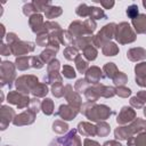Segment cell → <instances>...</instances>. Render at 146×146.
Segmentation results:
<instances>
[{"label": "cell", "mask_w": 146, "mask_h": 146, "mask_svg": "<svg viewBox=\"0 0 146 146\" xmlns=\"http://www.w3.org/2000/svg\"><path fill=\"white\" fill-rule=\"evenodd\" d=\"M80 112L83 113L90 121H94V122L104 121L113 114V111L108 106L103 105V104L98 105L92 102H87V103L82 104Z\"/></svg>", "instance_id": "6da1fadb"}, {"label": "cell", "mask_w": 146, "mask_h": 146, "mask_svg": "<svg viewBox=\"0 0 146 146\" xmlns=\"http://www.w3.org/2000/svg\"><path fill=\"white\" fill-rule=\"evenodd\" d=\"M114 38L121 44L131 43L136 40V32L132 30V27L130 26L129 23L122 22V23L116 25Z\"/></svg>", "instance_id": "7a4b0ae2"}, {"label": "cell", "mask_w": 146, "mask_h": 146, "mask_svg": "<svg viewBox=\"0 0 146 146\" xmlns=\"http://www.w3.org/2000/svg\"><path fill=\"white\" fill-rule=\"evenodd\" d=\"M115 29H116L115 23H110V24H106L105 26H103V29L94 36L92 46L95 48H103V46L105 43L110 42L111 39L114 38Z\"/></svg>", "instance_id": "3957f363"}, {"label": "cell", "mask_w": 146, "mask_h": 146, "mask_svg": "<svg viewBox=\"0 0 146 146\" xmlns=\"http://www.w3.org/2000/svg\"><path fill=\"white\" fill-rule=\"evenodd\" d=\"M39 83V79L35 75H22L18 79H16L15 86L17 91L29 95V92H32V90L35 88V86Z\"/></svg>", "instance_id": "277c9868"}, {"label": "cell", "mask_w": 146, "mask_h": 146, "mask_svg": "<svg viewBox=\"0 0 146 146\" xmlns=\"http://www.w3.org/2000/svg\"><path fill=\"white\" fill-rule=\"evenodd\" d=\"M15 68L16 66L8 60H3L1 63L0 66V73H1V87L8 86L9 88H11L13 86V81L15 80L16 73H15Z\"/></svg>", "instance_id": "5b68a950"}, {"label": "cell", "mask_w": 146, "mask_h": 146, "mask_svg": "<svg viewBox=\"0 0 146 146\" xmlns=\"http://www.w3.org/2000/svg\"><path fill=\"white\" fill-rule=\"evenodd\" d=\"M10 47V51H11V55H15L17 57H21V56H25L26 54L29 52H32L35 48L34 43L33 42H30V41H22V40H18L17 42H15L14 44L9 46Z\"/></svg>", "instance_id": "8992f818"}, {"label": "cell", "mask_w": 146, "mask_h": 146, "mask_svg": "<svg viewBox=\"0 0 146 146\" xmlns=\"http://www.w3.org/2000/svg\"><path fill=\"white\" fill-rule=\"evenodd\" d=\"M7 102L16 105L19 110H22V108L30 106L31 99L29 98L27 95H24L19 91H9L7 95Z\"/></svg>", "instance_id": "52a82bcc"}, {"label": "cell", "mask_w": 146, "mask_h": 146, "mask_svg": "<svg viewBox=\"0 0 146 146\" xmlns=\"http://www.w3.org/2000/svg\"><path fill=\"white\" fill-rule=\"evenodd\" d=\"M64 96L68 103V105H71L72 107L76 108V110H81V106H82V100H81V97H80V94L76 92L75 90H73L72 86L71 84H66L65 86V92H64Z\"/></svg>", "instance_id": "ba28073f"}, {"label": "cell", "mask_w": 146, "mask_h": 146, "mask_svg": "<svg viewBox=\"0 0 146 146\" xmlns=\"http://www.w3.org/2000/svg\"><path fill=\"white\" fill-rule=\"evenodd\" d=\"M36 113L33 112L32 110H26L23 113L18 114L15 116V119L13 120V124L16 127H22V125H27V124H32L35 120Z\"/></svg>", "instance_id": "9c48e42d"}, {"label": "cell", "mask_w": 146, "mask_h": 146, "mask_svg": "<svg viewBox=\"0 0 146 146\" xmlns=\"http://www.w3.org/2000/svg\"><path fill=\"white\" fill-rule=\"evenodd\" d=\"M72 36L74 39H78V38H81V36H86V35H91L84 24V22H81V21H74L70 24L68 26V30H67Z\"/></svg>", "instance_id": "30bf717a"}, {"label": "cell", "mask_w": 146, "mask_h": 146, "mask_svg": "<svg viewBox=\"0 0 146 146\" xmlns=\"http://www.w3.org/2000/svg\"><path fill=\"white\" fill-rule=\"evenodd\" d=\"M15 111L7 106V105H2L1 110H0V124H1V130H5L8 124L10 122H13V120L15 119Z\"/></svg>", "instance_id": "8fae6325"}, {"label": "cell", "mask_w": 146, "mask_h": 146, "mask_svg": "<svg viewBox=\"0 0 146 146\" xmlns=\"http://www.w3.org/2000/svg\"><path fill=\"white\" fill-rule=\"evenodd\" d=\"M136 119V112L135 110H132L129 106H123L116 117V122L121 125L127 124V123H131L133 120Z\"/></svg>", "instance_id": "7c38bea8"}, {"label": "cell", "mask_w": 146, "mask_h": 146, "mask_svg": "<svg viewBox=\"0 0 146 146\" xmlns=\"http://www.w3.org/2000/svg\"><path fill=\"white\" fill-rule=\"evenodd\" d=\"M104 88H105V86L102 83H96V84H92L91 87H89L84 92L87 100L96 103V100H98L99 97H103Z\"/></svg>", "instance_id": "4fadbf2b"}, {"label": "cell", "mask_w": 146, "mask_h": 146, "mask_svg": "<svg viewBox=\"0 0 146 146\" xmlns=\"http://www.w3.org/2000/svg\"><path fill=\"white\" fill-rule=\"evenodd\" d=\"M79 112H80L79 110L72 107L68 104H65V105H60L59 106L58 111L56 112V115L60 116L63 119V121H71L79 114Z\"/></svg>", "instance_id": "5bb4252c"}, {"label": "cell", "mask_w": 146, "mask_h": 146, "mask_svg": "<svg viewBox=\"0 0 146 146\" xmlns=\"http://www.w3.org/2000/svg\"><path fill=\"white\" fill-rule=\"evenodd\" d=\"M103 78H105V74H104V72H103L99 67H97V66H91V67H89L88 71L86 72V76H84L86 81H87L88 83H91V84L99 83V81H100Z\"/></svg>", "instance_id": "9a60e30c"}, {"label": "cell", "mask_w": 146, "mask_h": 146, "mask_svg": "<svg viewBox=\"0 0 146 146\" xmlns=\"http://www.w3.org/2000/svg\"><path fill=\"white\" fill-rule=\"evenodd\" d=\"M29 24H30L31 30H32L36 35L40 34V33H43L44 22H43V16H42L40 13L32 15V16L29 18Z\"/></svg>", "instance_id": "2e32d148"}, {"label": "cell", "mask_w": 146, "mask_h": 146, "mask_svg": "<svg viewBox=\"0 0 146 146\" xmlns=\"http://www.w3.org/2000/svg\"><path fill=\"white\" fill-rule=\"evenodd\" d=\"M78 132L83 137H94L97 135L96 125L89 123V122H80L78 124Z\"/></svg>", "instance_id": "e0dca14e"}, {"label": "cell", "mask_w": 146, "mask_h": 146, "mask_svg": "<svg viewBox=\"0 0 146 146\" xmlns=\"http://www.w3.org/2000/svg\"><path fill=\"white\" fill-rule=\"evenodd\" d=\"M132 26L135 29V32L138 34L146 33V15L145 14H139L136 18L131 19Z\"/></svg>", "instance_id": "ac0fdd59"}, {"label": "cell", "mask_w": 146, "mask_h": 146, "mask_svg": "<svg viewBox=\"0 0 146 146\" xmlns=\"http://www.w3.org/2000/svg\"><path fill=\"white\" fill-rule=\"evenodd\" d=\"M127 57L131 60V62H138V60H143L146 58V50L141 47H136V48H131L128 50L127 52Z\"/></svg>", "instance_id": "d6986e66"}, {"label": "cell", "mask_w": 146, "mask_h": 146, "mask_svg": "<svg viewBox=\"0 0 146 146\" xmlns=\"http://www.w3.org/2000/svg\"><path fill=\"white\" fill-rule=\"evenodd\" d=\"M114 136L116 139L120 140H128L129 138L133 137V132L130 128V125H122V127H117L114 131Z\"/></svg>", "instance_id": "ffe728a7"}, {"label": "cell", "mask_w": 146, "mask_h": 146, "mask_svg": "<svg viewBox=\"0 0 146 146\" xmlns=\"http://www.w3.org/2000/svg\"><path fill=\"white\" fill-rule=\"evenodd\" d=\"M130 128L133 132V135H139V133H146V120L143 119H135L130 124Z\"/></svg>", "instance_id": "44dd1931"}, {"label": "cell", "mask_w": 146, "mask_h": 146, "mask_svg": "<svg viewBox=\"0 0 146 146\" xmlns=\"http://www.w3.org/2000/svg\"><path fill=\"white\" fill-rule=\"evenodd\" d=\"M58 49H59V48H55V47L48 46V47H46V50H43V51L40 54V58L43 60V63L49 64L51 60L56 59L55 56H56V52L58 51Z\"/></svg>", "instance_id": "7402d4cb"}, {"label": "cell", "mask_w": 146, "mask_h": 146, "mask_svg": "<svg viewBox=\"0 0 146 146\" xmlns=\"http://www.w3.org/2000/svg\"><path fill=\"white\" fill-rule=\"evenodd\" d=\"M92 40H94V36H92V35L81 36V38L74 39L73 46H74V47H76L78 49L84 50L87 47H89V46H91V44H92Z\"/></svg>", "instance_id": "603a6c76"}, {"label": "cell", "mask_w": 146, "mask_h": 146, "mask_svg": "<svg viewBox=\"0 0 146 146\" xmlns=\"http://www.w3.org/2000/svg\"><path fill=\"white\" fill-rule=\"evenodd\" d=\"M31 57L32 56H21L15 60V66L19 71H25L31 67Z\"/></svg>", "instance_id": "cb8c5ba5"}, {"label": "cell", "mask_w": 146, "mask_h": 146, "mask_svg": "<svg viewBox=\"0 0 146 146\" xmlns=\"http://www.w3.org/2000/svg\"><path fill=\"white\" fill-rule=\"evenodd\" d=\"M62 13H63V9H62V7H59V6H54V5H50L47 9H46V11H44V15H46V18H49V19H51V18H56V17H58V16H60L62 15Z\"/></svg>", "instance_id": "d4e9b609"}, {"label": "cell", "mask_w": 146, "mask_h": 146, "mask_svg": "<svg viewBox=\"0 0 146 146\" xmlns=\"http://www.w3.org/2000/svg\"><path fill=\"white\" fill-rule=\"evenodd\" d=\"M102 51L105 56H115L117 52H119V47L114 43V42H107L103 46L102 48Z\"/></svg>", "instance_id": "484cf974"}, {"label": "cell", "mask_w": 146, "mask_h": 146, "mask_svg": "<svg viewBox=\"0 0 146 146\" xmlns=\"http://www.w3.org/2000/svg\"><path fill=\"white\" fill-rule=\"evenodd\" d=\"M89 17L94 21L96 19H105L107 18L106 14L104 13L103 9H100L99 7H95V6H91L90 7V14H89Z\"/></svg>", "instance_id": "4316f807"}, {"label": "cell", "mask_w": 146, "mask_h": 146, "mask_svg": "<svg viewBox=\"0 0 146 146\" xmlns=\"http://www.w3.org/2000/svg\"><path fill=\"white\" fill-rule=\"evenodd\" d=\"M103 72L105 73L106 78L113 79L116 75V73L119 72V70H117V67H116V65L114 63H106L104 65V67H103Z\"/></svg>", "instance_id": "83f0119b"}, {"label": "cell", "mask_w": 146, "mask_h": 146, "mask_svg": "<svg viewBox=\"0 0 146 146\" xmlns=\"http://www.w3.org/2000/svg\"><path fill=\"white\" fill-rule=\"evenodd\" d=\"M34 97H36V98H40V97H44L47 94H48V87H47V84L46 83H38L36 86H35V88L32 90V92H31Z\"/></svg>", "instance_id": "f1b7e54d"}, {"label": "cell", "mask_w": 146, "mask_h": 146, "mask_svg": "<svg viewBox=\"0 0 146 146\" xmlns=\"http://www.w3.org/2000/svg\"><path fill=\"white\" fill-rule=\"evenodd\" d=\"M63 55L66 59L68 60H75V58L79 56V49L74 46H70V47H66L63 51Z\"/></svg>", "instance_id": "f546056e"}, {"label": "cell", "mask_w": 146, "mask_h": 146, "mask_svg": "<svg viewBox=\"0 0 146 146\" xmlns=\"http://www.w3.org/2000/svg\"><path fill=\"white\" fill-rule=\"evenodd\" d=\"M75 66H76V70L82 74V73H84L86 74V72L88 71V68H89V64H88V62L86 60V59H83L82 58V56L81 55H79L76 58H75Z\"/></svg>", "instance_id": "4dcf8cb0"}, {"label": "cell", "mask_w": 146, "mask_h": 146, "mask_svg": "<svg viewBox=\"0 0 146 146\" xmlns=\"http://www.w3.org/2000/svg\"><path fill=\"white\" fill-rule=\"evenodd\" d=\"M41 110L46 115H51L54 113V102L50 98H44L41 102Z\"/></svg>", "instance_id": "1f68e13d"}, {"label": "cell", "mask_w": 146, "mask_h": 146, "mask_svg": "<svg viewBox=\"0 0 146 146\" xmlns=\"http://www.w3.org/2000/svg\"><path fill=\"white\" fill-rule=\"evenodd\" d=\"M110 124L105 121H100L96 124V129H97V136H100V137H105L110 133Z\"/></svg>", "instance_id": "d6a6232c"}, {"label": "cell", "mask_w": 146, "mask_h": 146, "mask_svg": "<svg viewBox=\"0 0 146 146\" xmlns=\"http://www.w3.org/2000/svg\"><path fill=\"white\" fill-rule=\"evenodd\" d=\"M59 42L70 47V46H73V42H74V38L72 36V34L68 32V31H64L62 30L60 32V36H59Z\"/></svg>", "instance_id": "836d02e7"}, {"label": "cell", "mask_w": 146, "mask_h": 146, "mask_svg": "<svg viewBox=\"0 0 146 146\" xmlns=\"http://www.w3.org/2000/svg\"><path fill=\"white\" fill-rule=\"evenodd\" d=\"M67 129H68L67 123H65V122L62 121V120H56V121L52 123V130H54L56 133L62 135V133L66 132Z\"/></svg>", "instance_id": "e575fe53"}, {"label": "cell", "mask_w": 146, "mask_h": 146, "mask_svg": "<svg viewBox=\"0 0 146 146\" xmlns=\"http://www.w3.org/2000/svg\"><path fill=\"white\" fill-rule=\"evenodd\" d=\"M98 52H97V48H95L92 44L87 47L84 50H83V56L87 60H95L96 57H97Z\"/></svg>", "instance_id": "d590c367"}, {"label": "cell", "mask_w": 146, "mask_h": 146, "mask_svg": "<svg viewBox=\"0 0 146 146\" xmlns=\"http://www.w3.org/2000/svg\"><path fill=\"white\" fill-rule=\"evenodd\" d=\"M51 92L55 97L57 98H60L64 96V92H65V87L63 86L62 82H56L51 86Z\"/></svg>", "instance_id": "8d00e7d4"}, {"label": "cell", "mask_w": 146, "mask_h": 146, "mask_svg": "<svg viewBox=\"0 0 146 146\" xmlns=\"http://www.w3.org/2000/svg\"><path fill=\"white\" fill-rule=\"evenodd\" d=\"M75 13H76V15L80 16V17H89L90 7H89L87 3H80V5L76 7Z\"/></svg>", "instance_id": "74e56055"}, {"label": "cell", "mask_w": 146, "mask_h": 146, "mask_svg": "<svg viewBox=\"0 0 146 146\" xmlns=\"http://www.w3.org/2000/svg\"><path fill=\"white\" fill-rule=\"evenodd\" d=\"M113 80V82H114V84L115 86H117V87H121V86H124L127 82H128V76L123 73V72H117L116 73V75L112 79Z\"/></svg>", "instance_id": "f35d334b"}, {"label": "cell", "mask_w": 146, "mask_h": 146, "mask_svg": "<svg viewBox=\"0 0 146 146\" xmlns=\"http://www.w3.org/2000/svg\"><path fill=\"white\" fill-rule=\"evenodd\" d=\"M36 44L40 46V47H47L48 43H49V33H40L36 35Z\"/></svg>", "instance_id": "ab89813d"}, {"label": "cell", "mask_w": 146, "mask_h": 146, "mask_svg": "<svg viewBox=\"0 0 146 146\" xmlns=\"http://www.w3.org/2000/svg\"><path fill=\"white\" fill-rule=\"evenodd\" d=\"M88 82L86 81V79H79L76 82H75V86H74V90L76 92H86V90L89 88L88 87Z\"/></svg>", "instance_id": "60d3db41"}, {"label": "cell", "mask_w": 146, "mask_h": 146, "mask_svg": "<svg viewBox=\"0 0 146 146\" xmlns=\"http://www.w3.org/2000/svg\"><path fill=\"white\" fill-rule=\"evenodd\" d=\"M33 5L35 7V9L38 10V13H41V11H46V9L51 5L50 1H41V0H34L33 1Z\"/></svg>", "instance_id": "b9f144b4"}, {"label": "cell", "mask_w": 146, "mask_h": 146, "mask_svg": "<svg viewBox=\"0 0 146 146\" xmlns=\"http://www.w3.org/2000/svg\"><path fill=\"white\" fill-rule=\"evenodd\" d=\"M62 74L67 78V79H74L76 73H75V70L71 66V65H64L63 68H62Z\"/></svg>", "instance_id": "7bdbcfd3"}, {"label": "cell", "mask_w": 146, "mask_h": 146, "mask_svg": "<svg viewBox=\"0 0 146 146\" xmlns=\"http://www.w3.org/2000/svg\"><path fill=\"white\" fill-rule=\"evenodd\" d=\"M23 14H24L25 16H29V17H31V16L34 15V14H38V10L35 9L33 2L25 3V5L23 6Z\"/></svg>", "instance_id": "ee69618b"}, {"label": "cell", "mask_w": 146, "mask_h": 146, "mask_svg": "<svg viewBox=\"0 0 146 146\" xmlns=\"http://www.w3.org/2000/svg\"><path fill=\"white\" fill-rule=\"evenodd\" d=\"M59 62L57 59H54L47 65V73H59Z\"/></svg>", "instance_id": "f6af8a7d"}, {"label": "cell", "mask_w": 146, "mask_h": 146, "mask_svg": "<svg viewBox=\"0 0 146 146\" xmlns=\"http://www.w3.org/2000/svg\"><path fill=\"white\" fill-rule=\"evenodd\" d=\"M125 14H127V16L129 17V18H131V19H133V18H136L139 14H138V6L137 5H130L128 8H127V10H125Z\"/></svg>", "instance_id": "bcb514c9"}, {"label": "cell", "mask_w": 146, "mask_h": 146, "mask_svg": "<svg viewBox=\"0 0 146 146\" xmlns=\"http://www.w3.org/2000/svg\"><path fill=\"white\" fill-rule=\"evenodd\" d=\"M135 73L136 76H141L146 75V62H141L135 66Z\"/></svg>", "instance_id": "7dc6e473"}, {"label": "cell", "mask_w": 146, "mask_h": 146, "mask_svg": "<svg viewBox=\"0 0 146 146\" xmlns=\"http://www.w3.org/2000/svg\"><path fill=\"white\" fill-rule=\"evenodd\" d=\"M116 95L122 97V98H127L128 96L131 95V90L124 86H121V87H117L116 88Z\"/></svg>", "instance_id": "c3c4849f"}, {"label": "cell", "mask_w": 146, "mask_h": 146, "mask_svg": "<svg viewBox=\"0 0 146 146\" xmlns=\"http://www.w3.org/2000/svg\"><path fill=\"white\" fill-rule=\"evenodd\" d=\"M115 95H116V88L110 87V86H105L104 91H103V97L104 98H111V97H113Z\"/></svg>", "instance_id": "681fc988"}, {"label": "cell", "mask_w": 146, "mask_h": 146, "mask_svg": "<svg viewBox=\"0 0 146 146\" xmlns=\"http://www.w3.org/2000/svg\"><path fill=\"white\" fill-rule=\"evenodd\" d=\"M30 110H32L35 113H38L41 110V102L39 100V98L34 97V98L31 99V102H30Z\"/></svg>", "instance_id": "f907efd6"}, {"label": "cell", "mask_w": 146, "mask_h": 146, "mask_svg": "<svg viewBox=\"0 0 146 146\" xmlns=\"http://www.w3.org/2000/svg\"><path fill=\"white\" fill-rule=\"evenodd\" d=\"M43 60L40 58V56L39 57H36V56H32L31 57V67H34V68H41V67H43Z\"/></svg>", "instance_id": "816d5d0a"}, {"label": "cell", "mask_w": 146, "mask_h": 146, "mask_svg": "<svg viewBox=\"0 0 146 146\" xmlns=\"http://www.w3.org/2000/svg\"><path fill=\"white\" fill-rule=\"evenodd\" d=\"M135 146H146V133H139L135 137Z\"/></svg>", "instance_id": "f5cc1de1"}, {"label": "cell", "mask_w": 146, "mask_h": 146, "mask_svg": "<svg viewBox=\"0 0 146 146\" xmlns=\"http://www.w3.org/2000/svg\"><path fill=\"white\" fill-rule=\"evenodd\" d=\"M144 104L145 103L141 102L137 96H133V97L130 98V105L135 108H141V107H144Z\"/></svg>", "instance_id": "db71d44e"}, {"label": "cell", "mask_w": 146, "mask_h": 146, "mask_svg": "<svg viewBox=\"0 0 146 146\" xmlns=\"http://www.w3.org/2000/svg\"><path fill=\"white\" fill-rule=\"evenodd\" d=\"M6 40H7L8 46H11V44H14L15 42H17L19 39H18V36H17V35H16L14 32H10V33H8V34H7Z\"/></svg>", "instance_id": "11a10c76"}, {"label": "cell", "mask_w": 146, "mask_h": 146, "mask_svg": "<svg viewBox=\"0 0 146 146\" xmlns=\"http://www.w3.org/2000/svg\"><path fill=\"white\" fill-rule=\"evenodd\" d=\"M0 54L2 56H9L11 55V51H10V47L5 44L3 42H1V46H0Z\"/></svg>", "instance_id": "9f6ffc18"}, {"label": "cell", "mask_w": 146, "mask_h": 146, "mask_svg": "<svg viewBox=\"0 0 146 146\" xmlns=\"http://www.w3.org/2000/svg\"><path fill=\"white\" fill-rule=\"evenodd\" d=\"M136 83L140 87L146 88V75H141V76H136Z\"/></svg>", "instance_id": "6f0895ef"}, {"label": "cell", "mask_w": 146, "mask_h": 146, "mask_svg": "<svg viewBox=\"0 0 146 146\" xmlns=\"http://www.w3.org/2000/svg\"><path fill=\"white\" fill-rule=\"evenodd\" d=\"M114 1H100L99 2V5L102 6V7H104L105 9H111L113 6H114Z\"/></svg>", "instance_id": "680465c9"}, {"label": "cell", "mask_w": 146, "mask_h": 146, "mask_svg": "<svg viewBox=\"0 0 146 146\" xmlns=\"http://www.w3.org/2000/svg\"><path fill=\"white\" fill-rule=\"evenodd\" d=\"M83 146H100V145L97 141H95V140H91L89 138H86L84 141H83Z\"/></svg>", "instance_id": "91938a15"}, {"label": "cell", "mask_w": 146, "mask_h": 146, "mask_svg": "<svg viewBox=\"0 0 146 146\" xmlns=\"http://www.w3.org/2000/svg\"><path fill=\"white\" fill-rule=\"evenodd\" d=\"M136 96H137L141 102L146 103V90H140V91H138Z\"/></svg>", "instance_id": "94428289"}, {"label": "cell", "mask_w": 146, "mask_h": 146, "mask_svg": "<svg viewBox=\"0 0 146 146\" xmlns=\"http://www.w3.org/2000/svg\"><path fill=\"white\" fill-rule=\"evenodd\" d=\"M103 146H122V145L116 140H108V141H105Z\"/></svg>", "instance_id": "6125c7cd"}, {"label": "cell", "mask_w": 146, "mask_h": 146, "mask_svg": "<svg viewBox=\"0 0 146 146\" xmlns=\"http://www.w3.org/2000/svg\"><path fill=\"white\" fill-rule=\"evenodd\" d=\"M0 29H1V39L5 38V26L3 24H0Z\"/></svg>", "instance_id": "be15d7a7"}, {"label": "cell", "mask_w": 146, "mask_h": 146, "mask_svg": "<svg viewBox=\"0 0 146 146\" xmlns=\"http://www.w3.org/2000/svg\"><path fill=\"white\" fill-rule=\"evenodd\" d=\"M144 115H145V116H146V106H145V107H144Z\"/></svg>", "instance_id": "e7e4bbea"}, {"label": "cell", "mask_w": 146, "mask_h": 146, "mask_svg": "<svg viewBox=\"0 0 146 146\" xmlns=\"http://www.w3.org/2000/svg\"><path fill=\"white\" fill-rule=\"evenodd\" d=\"M143 6L146 8V0H145V1H143Z\"/></svg>", "instance_id": "03108f58"}]
</instances>
